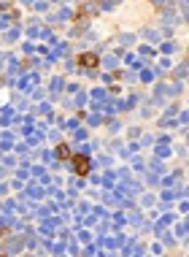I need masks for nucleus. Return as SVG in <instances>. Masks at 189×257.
Masks as SVG:
<instances>
[{
	"label": "nucleus",
	"instance_id": "f257e3e1",
	"mask_svg": "<svg viewBox=\"0 0 189 257\" xmlns=\"http://www.w3.org/2000/svg\"><path fill=\"white\" fill-rule=\"evenodd\" d=\"M73 168H76V176H87L89 168H92V160L87 155H73Z\"/></svg>",
	"mask_w": 189,
	"mask_h": 257
},
{
	"label": "nucleus",
	"instance_id": "f03ea898",
	"mask_svg": "<svg viewBox=\"0 0 189 257\" xmlns=\"http://www.w3.org/2000/svg\"><path fill=\"white\" fill-rule=\"evenodd\" d=\"M76 62H79L81 68H95V65H97V57H95V54H81Z\"/></svg>",
	"mask_w": 189,
	"mask_h": 257
},
{
	"label": "nucleus",
	"instance_id": "7ed1b4c3",
	"mask_svg": "<svg viewBox=\"0 0 189 257\" xmlns=\"http://www.w3.org/2000/svg\"><path fill=\"white\" fill-rule=\"evenodd\" d=\"M57 157L60 160H68V157H71V149H68L65 144H60V147H57Z\"/></svg>",
	"mask_w": 189,
	"mask_h": 257
}]
</instances>
